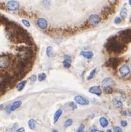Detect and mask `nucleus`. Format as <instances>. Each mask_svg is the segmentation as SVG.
<instances>
[{
    "label": "nucleus",
    "mask_w": 131,
    "mask_h": 132,
    "mask_svg": "<svg viewBox=\"0 0 131 132\" xmlns=\"http://www.w3.org/2000/svg\"><path fill=\"white\" fill-rule=\"evenodd\" d=\"M106 48H107V51H109L115 52V53H120L124 50L125 45L123 43L119 42L116 39L112 38L107 43Z\"/></svg>",
    "instance_id": "f257e3e1"
},
{
    "label": "nucleus",
    "mask_w": 131,
    "mask_h": 132,
    "mask_svg": "<svg viewBox=\"0 0 131 132\" xmlns=\"http://www.w3.org/2000/svg\"><path fill=\"white\" fill-rule=\"evenodd\" d=\"M11 65V58L9 55H0V68L6 69Z\"/></svg>",
    "instance_id": "f03ea898"
},
{
    "label": "nucleus",
    "mask_w": 131,
    "mask_h": 132,
    "mask_svg": "<svg viewBox=\"0 0 131 132\" xmlns=\"http://www.w3.org/2000/svg\"><path fill=\"white\" fill-rule=\"evenodd\" d=\"M119 38L121 41L128 42L131 40V30H125L119 33Z\"/></svg>",
    "instance_id": "7ed1b4c3"
},
{
    "label": "nucleus",
    "mask_w": 131,
    "mask_h": 132,
    "mask_svg": "<svg viewBox=\"0 0 131 132\" xmlns=\"http://www.w3.org/2000/svg\"><path fill=\"white\" fill-rule=\"evenodd\" d=\"M90 24L93 26H97L101 22V18L97 14H91L88 18Z\"/></svg>",
    "instance_id": "20e7f679"
},
{
    "label": "nucleus",
    "mask_w": 131,
    "mask_h": 132,
    "mask_svg": "<svg viewBox=\"0 0 131 132\" xmlns=\"http://www.w3.org/2000/svg\"><path fill=\"white\" fill-rule=\"evenodd\" d=\"M22 101H15L14 102H13L11 105H8L7 107L6 108V112L7 114H10V113H11L12 111H16L17 108H19L21 105H22Z\"/></svg>",
    "instance_id": "39448f33"
},
{
    "label": "nucleus",
    "mask_w": 131,
    "mask_h": 132,
    "mask_svg": "<svg viewBox=\"0 0 131 132\" xmlns=\"http://www.w3.org/2000/svg\"><path fill=\"white\" fill-rule=\"evenodd\" d=\"M6 6L7 7V9H9L10 11H16L19 8V3L17 1L15 0H10L7 2Z\"/></svg>",
    "instance_id": "423d86ee"
},
{
    "label": "nucleus",
    "mask_w": 131,
    "mask_h": 132,
    "mask_svg": "<svg viewBox=\"0 0 131 132\" xmlns=\"http://www.w3.org/2000/svg\"><path fill=\"white\" fill-rule=\"evenodd\" d=\"M130 73V67L127 65H123L120 67L119 68V73H120V76L121 77H125L127 76H128Z\"/></svg>",
    "instance_id": "0eeeda50"
},
{
    "label": "nucleus",
    "mask_w": 131,
    "mask_h": 132,
    "mask_svg": "<svg viewBox=\"0 0 131 132\" xmlns=\"http://www.w3.org/2000/svg\"><path fill=\"white\" fill-rule=\"evenodd\" d=\"M74 100L75 102L81 105H88L90 104V101L85 97H84L82 96H80V95H77L74 97Z\"/></svg>",
    "instance_id": "6e6552de"
},
{
    "label": "nucleus",
    "mask_w": 131,
    "mask_h": 132,
    "mask_svg": "<svg viewBox=\"0 0 131 132\" xmlns=\"http://www.w3.org/2000/svg\"><path fill=\"white\" fill-rule=\"evenodd\" d=\"M36 24H37V26L42 29V30H45L48 27V22L47 20L45 18H39L37 19V22H36Z\"/></svg>",
    "instance_id": "1a4fd4ad"
},
{
    "label": "nucleus",
    "mask_w": 131,
    "mask_h": 132,
    "mask_svg": "<svg viewBox=\"0 0 131 132\" xmlns=\"http://www.w3.org/2000/svg\"><path fill=\"white\" fill-rule=\"evenodd\" d=\"M71 62H72V59H71V56H69V55H67V54H65V55L64 56L63 62H62L64 68H67V69H68V68H71Z\"/></svg>",
    "instance_id": "9d476101"
},
{
    "label": "nucleus",
    "mask_w": 131,
    "mask_h": 132,
    "mask_svg": "<svg viewBox=\"0 0 131 132\" xmlns=\"http://www.w3.org/2000/svg\"><path fill=\"white\" fill-rule=\"evenodd\" d=\"M115 85L114 80L111 78H105L101 82V86L104 88L106 87H111L112 85Z\"/></svg>",
    "instance_id": "9b49d317"
},
{
    "label": "nucleus",
    "mask_w": 131,
    "mask_h": 132,
    "mask_svg": "<svg viewBox=\"0 0 131 132\" xmlns=\"http://www.w3.org/2000/svg\"><path fill=\"white\" fill-rule=\"evenodd\" d=\"M89 92L97 96H101L102 90H101L100 86H92L89 88Z\"/></svg>",
    "instance_id": "f8f14e48"
},
{
    "label": "nucleus",
    "mask_w": 131,
    "mask_h": 132,
    "mask_svg": "<svg viewBox=\"0 0 131 132\" xmlns=\"http://www.w3.org/2000/svg\"><path fill=\"white\" fill-rule=\"evenodd\" d=\"M119 59L117 58H110L109 59L107 62V65L109 67H112V68H116L117 65H119Z\"/></svg>",
    "instance_id": "ddd939ff"
},
{
    "label": "nucleus",
    "mask_w": 131,
    "mask_h": 132,
    "mask_svg": "<svg viewBox=\"0 0 131 132\" xmlns=\"http://www.w3.org/2000/svg\"><path fill=\"white\" fill-rule=\"evenodd\" d=\"M80 55L82 56H83L84 58H86V59H92L93 58V53L92 52V51H81V53H80Z\"/></svg>",
    "instance_id": "4468645a"
},
{
    "label": "nucleus",
    "mask_w": 131,
    "mask_h": 132,
    "mask_svg": "<svg viewBox=\"0 0 131 132\" xmlns=\"http://www.w3.org/2000/svg\"><path fill=\"white\" fill-rule=\"evenodd\" d=\"M62 115V109H58L56 112H55V114H54V123H56V122H58V120L60 118V117Z\"/></svg>",
    "instance_id": "2eb2a0df"
},
{
    "label": "nucleus",
    "mask_w": 131,
    "mask_h": 132,
    "mask_svg": "<svg viewBox=\"0 0 131 132\" xmlns=\"http://www.w3.org/2000/svg\"><path fill=\"white\" fill-rule=\"evenodd\" d=\"M99 123L102 128H106L109 125V122L107 120V118L104 117H101V118L99 119Z\"/></svg>",
    "instance_id": "dca6fc26"
},
{
    "label": "nucleus",
    "mask_w": 131,
    "mask_h": 132,
    "mask_svg": "<svg viewBox=\"0 0 131 132\" xmlns=\"http://www.w3.org/2000/svg\"><path fill=\"white\" fill-rule=\"evenodd\" d=\"M113 104L115 108H121V107L122 106V102H121V101H120V100H118L117 98L113 99Z\"/></svg>",
    "instance_id": "f3484780"
},
{
    "label": "nucleus",
    "mask_w": 131,
    "mask_h": 132,
    "mask_svg": "<svg viewBox=\"0 0 131 132\" xmlns=\"http://www.w3.org/2000/svg\"><path fill=\"white\" fill-rule=\"evenodd\" d=\"M36 120H33V119H30L28 120V126L30 128V129L31 130H34L35 128H36Z\"/></svg>",
    "instance_id": "a211bd4d"
},
{
    "label": "nucleus",
    "mask_w": 131,
    "mask_h": 132,
    "mask_svg": "<svg viewBox=\"0 0 131 132\" xmlns=\"http://www.w3.org/2000/svg\"><path fill=\"white\" fill-rule=\"evenodd\" d=\"M27 83V81L26 80H24V81H22V82H20L17 85V87H16V88H17V90L19 91H21V90H22L24 89V88L25 87V85Z\"/></svg>",
    "instance_id": "6ab92c4d"
},
{
    "label": "nucleus",
    "mask_w": 131,
    "mask_h": 132,
    "mask_svg": "<svg viewBox=\"0 0 131 132\" xmlns=\"http://www.w3.org/2000/svg\"><path fill=\"white\" fill-rule=\"evenodd\" d=\"M46 54L48 56V57H52L53 54H54V49L51 46H48L46 49Z\"/></svg>",
    "instance_id": "aec40b11"
},
{
    "label": "nucleus",
    "mask_w": 131,
    "mask_h": 132,
    "mask_svg": "<svg viewBox=\"0 0 131 132\" xmlns=\"http://www.w3.org/2000/svg\"><path fill=\"white\" fill-rule=\"evenodd\" d=\"M120 15L123 19H125L127 16V10L125 7H122L120 11Z\"/></svg>",
    "instance_id": "412c9836"
},
{
    "label": "nucleus",
    "mask_w": 131,
    "mask_h": 132,
    "mask_svg": "<svg viewBox=\"0 0 131 132\" xmlns=\"http://www.w3.org/2000/svg\"><path fill=\"white\" fill-rule=\"evenodd\" d=\"M97 72V68H93L92 71H91V72L89 74V76L88 77V80H90V79H92L94 77H95V73Z\"/></svg>",
    "instance_id": "4be33fe9"
},
{
    "label": "nucleus",
    "mask_w": 131,
    "mask_h": 132,
    "mask_svg": "<svg viewBox=\"0 0 131 132\" xmlns=\"http://www.w3.org/2000/svg\"><path fill=\"white\" fill-rule=\"evenodd\" d=\"M46 77H47V76H46L45 73H39V76H38V80H39V82H42V81L45 80Z\"/></svg>",
    "instance_id": "5701e85b"
},
{
    "label": "nucleus",
    "mask_w": 131,
    "mask_h": 132,
    "mask_svg": "<svg viewBox=\"0 0 131 132\" xmlns=\"http://www.w3.org/2000/svg\"><path fill=\"white\" fill-rule=\"evenodd\" d=\"M72 124H73V120H72V119H67V120L65 122L64 126H65V128H67V127H69V126H71Z\"/></svg>",
    "instance_id": "b1692460"
},
{
    "label": "nucleus",
    "mask_w": 131,
    "mask_h": 132,
    "mask_svg": "<svg viewBox=\"0 0 131 132\" xmlns=\"http://www.w3.org/2000/svg\"><path fill=\"white\" fill-rule=\"evenodd\" d=\"M104 92L107 94H111L113 92V90L111 87H106V88H104Z\"/></svg>",
    "instance_id": "393cba45"
},
{
    "label": "nucleus",
    "mask_w": 131,
    "mask_h": 132,
    "mask_svg": "<svg viewBox=\"0 0 131 132\" xmlns=\"http://www.w3.org/2000/svg\"><path fill=\"white\" fill-rule=\"evenodd\" d=\"M42 5L45 7V8H48V7L50 5V0H43V2H42Z\"/></svg>",
    "instance_id": "a878e982"
},
{
    "label": "nucleus",
    "mask_w": 131,
    "mask_h": 132,
    "mask_svg": "<svg viewBox=\"0 0 131 132\" xmlns=\"http://www.w3.org/2000/svg\"><path fill=\"white\" fill-rule=\"evenodd\" d=\"M121 22V17H119V16H116L115 18V19H114V23L116 24H119Z\"/></svg>",
    "instance_id": "bb28decb"
},
{
    "label": "nucleus",
    "mask_w": 131,
    "mask_h": 132,
    "mask_svg": "<svg viewBox=\"0 0 131 132\" xmlns=\"http://www.w3.org/2000/svg\"><path fill=\"white\" fill-rule=\"evenodd\" d=\"M68 105H69L71 108H72V109H76V108H77V105L75 104V102H69V103H68Z\"/></svg>",
    "instance_id": "cd10ccee"
},
{
    "label": "nucleus",
    "mask_w": 131,
    "mask_h": 132,
    "mask_svg": "<svg viewBox=\"0 0 131 132\" xmlns=\"http://www.w3.org/2000/svg\"><path fill=\"white\" fill-rule=\"evenodd\" d=\"M36 79H37V77H36V75H33V76L30 77V83H31V84H33V83L36 82Z\"/></svg>",
    "instance_id": "c85d7f7f"
},
{
    "label": "nucleus",
    "mask_w": 131,
    "mask_h": 132,
    "mask_svg": "<svg viewBox=\"0 0 131 132\" xmlns=\"http://www.w3.org/2000/svg\"><path fill=\"white\" fill-rule=\"evenodd\" d=\"M113 130L114 132H122V129L119 126H114Z\"/></svg>",
    "instance_id": "c756f323"
},
{
    "label": "nucleus",
    "mask_w": 131,
    "mask_h": 132,
    "mask_svg": "<svg viewBox=\"0 0 131 132\" xmlns=\"http://www.w3.org/2000/svg\"><path fill=\"white\" fill-rule=\"evenodd\" d=\"M5 85L4 83V80H3V78L0 76V90L5 86Z\"/></svg>",
    "instance_id": "7c9ffc66"
},
{
    "label": "nucleus",
    "mask_w": 131,
    "mask_h": 132,
    "mask_svg": "<svg viewBox=\"0 0 131 132\" xmlns=\"http://www.w3.org/2000/svg\"><path fill=\"white\" fill-rule=\"evenodd\" d=\"M22 22L23 24L25 25L26 27H30V22H29L28 20H26V19H22Z\"/></svg>",
    "instance_id": "2f4dec72"
},
{
    "label": "nucleus",
    "mask_w": 131,
    "mask_h": 132,
    "mask_svg": "<svg viewBox=\"0 0 131 132\" xmlns=\"http://www.w3.org/2000/svg\"><path fill=\"white\" fill-rule=\"evenodd\" d=\"M84 129V126L83 124H82V125L79 126V127H78V128L77 131L76 132H83Z\"/></svg>",
    "instance_id": "473e14b6"
},
{
    "label": "nucleus",
    "mask_w": 131,
    "mask_h": 132,
    "mask_svg": "<svg viewBox=\"0 0 131 132\" xmlns=\"http://www.w3.org/2000/svg\"><path fill=\"white\" fill-rule=\"evenodd\" d=\"M121 126H123V127H126V126H127V122L126 120H122L121 122Z\"/></svg>",
    "instance_id": "72a5a7b5"
},
{
    "label": "nucleus",
    "mask_w": 131,
    "mask_h": 132,
    "mask_svg": "<svg viewBox=\"0 0 131 132\" xmlns=\"http://www.w3.org/2000/svg\"><path fill=\"white\" fill-rule=\"evenodd\" d=\"M16 132H25V129H24V128L22 127V128H18V129L16 131Z\"/></svg>",
    "instance_id": "f704fd0d"
},
{
    "label": "nucleus",
    "mask_w": 131,
    "mask_h": 132,
    "mask_svg": "<svg viewBox=\"0 0 131 132\" xmlns=\"http://www.w3.org/2000/svg\"><path fill=\"white\" fill-rule=\"evenodd\" d=\"M97 131V129L96 128H93V129H91V131L90 132H96Z\"/></svg>",
    "instance_id": "c9c22d12"
},
{
    "label": "nucleus",
    "mask_w": 131,
    "mask_h": 132,
    "mask_svg": "<svg viewBox=\"0 0 131 132\" xmlns=\"http://www.w3.org/2000/svg\"><path fill=\"white\" fill-rule=\"evenodd\" d=\"M106 132H112V131H111L110 129H109V130H107V131Z\"/></svg>",
    "instance_id": "e433bc0d"
},
{
    "label": "nucleus",
    "mask_w": 131,
    "mask_h": 132,
    "mask_svg": "<svg viewBox=\"0 0 131 132\" xmlns=\"http://www.w3.org/2000/svg\"><path fill=\"white\" fill-rule=\"evenodd\" d=\"M129 4H130V5H131V0H129Z\"/></svg>",
    "instance_id": "4c0bfd02"
},
{
    "label": "nucleus",
    "mask_w": 131,
    "mask_h": 132,
    "mask_svg": "<svg viewBox=\"0 0 131 132\" xmlns=\"http://www.w3.org/2000/svg\"><path fill=\"white\" fill-rule=\"evenodd\" d=\"M52 132H58V131H57V130H54Z\"/></svg>",
    "instance_id": "58836bf2"
},
{
    "label": "nucleus",
    "mask_w": 131,
    "mask_h": 132,
    "mask_svg": "<svg viewBox=\"0 0 131 132\" xmlns=\"http://www.w3.org/2000/svg\"><path fill=\"white\" fill-rule=\"evenodd\" d=\"M96 132H104L103 131H99V130H97V131Z\"/></svg>",
    "instance_id": "ea45409f"
}]
</instances>
